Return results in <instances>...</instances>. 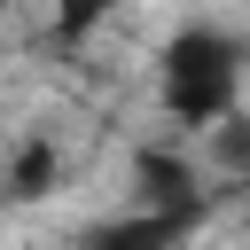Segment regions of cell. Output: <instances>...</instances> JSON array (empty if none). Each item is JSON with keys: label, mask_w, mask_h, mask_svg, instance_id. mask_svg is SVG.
<instances>
[{"label": "cell", "mask_w": 250, "mask_h": 250, "mask_svg": "<svg viewBox=\"0 0 250 250\" xmlns=\"http://www.w3.org/2000/svg\"><path fill=\"white\" fill-rule=\"evenodd\" d=\"M242 70H250V47L219 23H180L164 47H156V102L172 125L188 133H211L242 109Z\"/></svg>", "instance_id": "cell-1"}, {"label": "cell", "mask_w": 250, "mask_h": 250, "mask_svg": "<svg viewBox=\"0 0 250 250\" xmlns=\"http://www.w3.org/2000/svg\"><path fill=\"white\" fill-rule=\"evenodd\" d=\"M133 188H141V203L133 211H164V219H188V227H203V180H195V164H188V148H164V141H148V148H133Z\"/></svg>", "instance_id": "cell-2"}, {"label": "cell", "mask_w": 250, "mask_h": 250, "mask_svg": "<svg viewBox=\"0 0 250 250\" xmlns=\"http://www.w3.org/2000/svg\"><path fill=\"white\" fill-rule=\"evenodd\" d=\"M55 188H62V141L55 133H23L8 148V164H0V195L8 203H39Z\"/></svg>", "instance_id": "cell-3"}, {"label": "cell", "mask_w": 250, "mask_h": 250, "mask_svg": "<svg viewBox=\"0 0 250 250\" xmlns=\"http://www.w3.org/2000/svg\"><path fill=\"white\" fill-rule=\"evenodd\" d=\"M188 234H195L188 219H164V211H125V219L86 227V242H78V250H180Z\"/></svg>", "instance_id": "cell-4"}, {"label": "cell", "mask_w": 250, "mask_h": 250, "mask_svg": "<svg viewBox=\"0 0 250 250\" xmlns=\"http://www.w3.org/2000/svg\"><path fill=\"white\" fill-rule=\"evenodd\" d=\"M117 8H125V0H55V31H47V39H55V47H78V39H94Z\"/></svg>", "instance_id": "cell-5"}, {"label": "cell", "mask_w": 250, "mask_h": 250, "mask_svg": "<svg viewBox=\"0 0 250 250\" xmlns=\"http://www.w3.org/2000/svg\"><path fill=\"white\" fill-rule=\"evenodd\" d=\"M211 156L227 164V172H250V117L234 109L227 125H211Z\"/></svg>", "instance_id": "cell-6"}, {"label": "cell", "mask_w": 250, "mask_h": 250, "mask_svg": "<svg viewBox=\"0 0 250 250\" xmlns=\"http://www.w3.org/2000/svg\"><path fill=\"white\" fill-rule=\"evenodd\" d=\"M0 8H8V0H0Z\"/></svg>", "instance_id": "cell-7"}]
</instances>
